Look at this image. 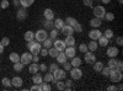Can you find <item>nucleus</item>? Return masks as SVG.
<instances>
[{"label":"nucleus","mask_w":123,"mask_h":91,"mask_svg":"<svg viewBox=\"0 0 123 91\" xmlns=\"http://www.w3.org/2000/svg\"><path fill=\"white\" fill-rule=\"evenodd\" d=\"M49 35L47 32V30L44 28H41V30H37V31L35 32V39L37 42H43L46 38H48Z\"/></svg>","instance_id":"f257e3e1"},{"label":"nucleus","mask_w":123,"mask_h":91,"mask_svg":"<svg viewBox=\"0 0 123 91\" xmlns=\"http://www.w3.org/2000/svg\"><path fill=\"white\" fill-rule=\"evenodd\" d=\"M69 74L73 80H79L83 78V70L80 69V67H73L69 70Z\"/></svg>","instance_id":"f03ea898"},{"label":"nucleus","mask_w":123,"mask_h":91,"mask_svg":"<svg viewBox=\"0 0 123 91\" xmlns=\"http://www.w3.org/2000/svg\"><path fill=\"white\" fill-rule=\"evenodd\" d=\"M110 79H111V81L112 83H119L121 80L123 79V74L121 72H117L116 69H111V72H110Z\"/></svg>","instance_id":"7ed1b4c3"},{"label":"nucleus","mask_w":123,"mask_h":91,"mask_svg":"<svg viewBox=\"0 0 123 91\" xmlns=\"http://www.w3.org/2000/svg\"><path fill=\"white\" fill-rule=\"evenodd\" d=\"M92 11H94V16H95V17H98V18H101V20H104L105 14H106V9H105V6L97 5V6H95L94 9H92Z\"/></svg>","instance_id":"20e7f679"},{"label":"nucleus","mask_w":123,"mask_h":91,"mask_svg":"<svg viewBox=\"0 0 123 91\" xmlns=\"http://www.w3.org/2000/svg\"><path fill=\"white\" fill-rule=\"evenodd\" d=\"M84 60H85L86 64L92 65V64L96 62V55L94 54V52H90V50H87V52L84 53Z\"/></svg>","instance_id":"39448f33"},{"label":"nucleus","mask_w":123,"mask_h":91,"mask_svg":"<svg viewBox=\"0 0 123 91\" xmlns=\"http://www.w3.org/2000/svg\"><path fill=\"white\" fill-rule=\"evenodd\" d=\"M20 62H21L24 65H27L30 63H32V53L30 52H26V53H22L20 55Z\"/></svg>","instance_id":"423d86ee"},{"label":"nucleus","mask_w":123,"mask_h":91,"mask_svg":"<svg viewBox=\"0 0 123 91\" xmlns=\"http://www.w3.org/2000/svg\"><path fill=\"white\" fill-rule=\"evenodd\" d=\"M53 74V78H54V80L57 81V80H64L65 79V76H67V72L64 69H57V70H54V72L52 73Z\"/></svg>","instance_id":"0eeeda50"},{"label":"nucleus","mask_w":123,"mask_h":91,"mask_svg":"<svg viewBox=\"0 0 123 91\" xmlns=\"http://www.w3.org/2000/svg\"><path fill=\"white\" fill-rule=\"evenodd\" d=\"M41 49H42V43H41V42H37V41H35V42L32 43V46L28 48V50H30L31 53H32V55L39 54Z\"/></svg>","instance_id":"6e6552de"},{"label":"nucleus","mask_w":123,"mask_h":91,"mask_svg":"<svg viewBox=\"0 0 123 91\" xmlns=\"http://www.w3.org/2000/svg\"><path fill=\"white\" fill-rule=\"evenodd\" d=\"M53 47L55 48V49H58L59 52H63V50L65 49V43H64V41L63 39H59V38H55L54 41H53Z\"/></svg>","instance_id":"1a4fd4ad"},{"label":"nucleus","mask_w":123,"mask_h":91,"mask_svg":"<svg viewBox=\"0 0 123 91\" xmlns=\"http://www.w3.org/2000/svg\"><path fill=\"white\" fill-rule=\"evenodd\" d=\"M27 16H28V14H27V10H26L25 7L21 6V9H18V10H17L16 18L18 20V21H24V20L27 18Z\"/></svg>","instance_id":"9d476101"},{"label":"nucleus","mask_w":123,"mask_h":91,"mask_svg":"<svg viewBox=\"0 0 123 91\" xmlns=\"http://www.w3.org/2000/svg\"><path fill=\"white\" fill-rule=\"evenodd\" d=\"M101 36H102V32L98 28H92L89 32V37H90V39H92V41H97Z\"/></svg>","instance_id":"9b49d317"},{"label":"nucleus","mask_w":123,"mask_h":91,"mask_svg":"<svg viewBox=\"0 0 123 91\" xmlns=\"http://www.w3.org/2000/svg\"><path fill=\"white\" fill-rule=\"evenodd\" d=\"M24 85V80L22 78H20V76H14L11 79V86L16 87V89H21Z\"/></svg>","instance_id":"f8f14e48"},{"label":"nucleus","mask_w":123,"mask_h":91,"mask_svg":"<svg viewBox=\"0 0 123 91\" xmlns=\"http://www.w3.org/2000/svg\"><path fill=\"white\" fill-rule=\"evenodd\" d=\"M106 54H107L108 58H111V57H117V55L119 54V50H118V48H117L116 46H111V47L107 48Z\"/></svg>","instance_id":"ddd939ff"},{"label":"nucleus","mask_w":123,"mask_h":91,"mask_svg":"<svg viewBox=\"0 0 123 91\" xmlns=\"http://www.w3.org/2000/svg\"><path fill=\"white\" fill-rule=\"evenodd\" d=\"M60 33L62 35H64V36H69V35H74V28L69 26V25H64L63 27L60 28Z\"/></svg>","instance_id":"4468645a"},{"label":"nucleus","mask_w":123,"mask_h":91,"mask_svg":"<svg viewBox=\"0 0 123 91\" xmlns=\"http://www.w3.org/2000/svg\"><path fill=\"white\" fill-rule=\"evenodd\" d=\"M64 53H65L67 58H70V59H71L73 57H75V55H76V50H75L74 46H73V47H65Z\"/></svg>","instance_id":"2eb2a0df"},{"label":"nucleus","mask_w":123,"mask_h":91,"mask_svg":"<svg viewBox=\"0 0 123 91\" xmlns=\"http://www.w3.org/2000/svg\"><path fill=\"white\" fill-rule=\"evenodd\" d=\"M43 16H44V20H54V11L52 9H44V11H43Z\"/></svg>","instance_id":"dca6fc26"},{"label":"nucleus","mask_w":123,"mask_h":91,"mask_svg":"<svg viewBox=\"0 0 123 91\" xmlns=\"http://www.w3.org/2000/svg\"><path fill=\"white\" fill-rule=\"evenodd\" d=\"M89 24H90V26H91L92 28H98V27L102 25V20L98 18V17H94V18L90 20Z\"/></svg>","instance_id":"f3484780"},{"label":"nucleus","mask_w":123,"mask_h":91,"mask_svg":"<svg viewBox=\"0 0 123 91\" xmlns=\"http://www.w3.org/2000/svg\"><path fill=\"white\" fill-rule=\"evenodd\" d=\"M64 43L67 47H73L75 44V37L73 35H69V36H65V39H64Z\"/></svg>","instance_id":"a211bd4d"},{"label":"nucleus","mask_w":123,"mask_h":91,"mask_svg":"<svg viewBox=\"0 0 123 91\" xmlns=\"http://www.w3.org/2000/svg\"><path fill=\"white\" fill-rule=\"evenodd\" d=\"M97 48H98L97 41H92V39H91V41L87 43V50H90V52H96Z\"/></svg>","instance_id":"6ab92c4d"},{"label":"nucleus","mask_w":123,"mask_h":91,"mask_svg":"<svg viewBox=\"0 0 123 91\" xmlns=\"http://www.w3.org/2000/svg\"><path fill=\"white\" fill-rule=\"evenodd\" d=\"M57 58V63L58 64H63V63H65L67 62V55H65V53H64V50H63V52H59L58 53V55L55 57Z\"/></svg>","instance_id":"aec40b11"},{"label":"nucleus","mask_w":123,"mask_h":91,"mask_svg":"<svg viewBox=\"0 0 123 91\" xmlns=\"http://www.w3.org/2000/svg\"><path fill=\"white\" fill-rule=\"evenodd\" d=\"M28 72H30L31 74H36V73H38V72H39L38 63H35V62L30 63V65H28Z\"/></svg>","instance_id":"412c9836"},{"label":"nucleus","mask_w":123,"mask_h":91,"mask_svg":"<svg viewBox=\"0 0 123 91\" xmlns=\"http://www.w3.org/2000/svg\"><path fill=\"white\" fill-rule=\"evenodd\" d=\"M53 25H54V28H57L58 31H59V30L65 25V22H64V20H63V18L58 17L57 20H54V21H53Z\"/></svg>","instance_id":"4be33fe9"},{"label":"nucleus","mask_w":123,"mask_h":91,"mask_svg":"<svg viewBox=\"0 0 123 91\" xmlns=\"http://www.w3.org/2000/svg\"><path fill=\"white\" fill-rule=\"evenodd\" d=\"M71 67H80L81 64H83V59H81L80 57H73L71 58V62H70Z\"/></svg>","instance_id":"5701e85b"},{"label":"nucleus","mask_w":123,"mask_h":91,"mask_svg":"<svg viewBox=\"0 0 123 91\" xmlns=\"http://www.w3.org/2000/svg\"><path fill=\"white\" fill-rule=\"evenodd\" d=\"M97 43H98V47H106V46H108V43H110V39H107L105 36H101V37L97 39Z\"/></svg>","instance_id":"b1692460"},{"label":"nucleus","mask_w":123,"mask_h":91,"mask_svg":"<svg viewBox=\"0 0 123 91\" xmlns=\"http://www.w3.org/2000/svg\"><path fill=\"white\" fill-rule=\"evenodd\" d=\"M117 62H118V59H117L116 57H111V58L108 59V62H107V67H108L110 69H115L116 65H117Z\"/></svg>","instance_id":"393cba45"},{"label":"nucleus","mask_w":123,"mask_h":91,"mask_svg":"<svg viewBox=\"0 0 123 91\" xmlns=\"http://www.w3.org/2000/svg\"><path fill=\"white\" fill-rule=\"evenodd\" d=\"M43 81L44 83H55V80H54V78H53V74L52 73H47L46 72V74L43 75Z\"/></svg>","instance_id":"a878e982"},{"label":"nucleus","mask_w":123,"mask_h":91,"mask_svg":"<svg viewBox=\"0 0 123 91\" xmlns=\"http://www.w3.org/2000/svg\"><path fill=\"white\" fill-rule=\"evenodd\" d=\"M42 43V47L43 48H47V49H49L50 47H53V39L50 38V37H48V38H46L43 42H41Z\"/></svg>","instance_id":"bb28decb"},{"label":"nucleus","mask_w":123,"mask_h":91,"mask_svg":"<svg viewBox=\"0 0 123 91\" xmlns=\"http://www.w3.org/2000/svg\"><path fill=\"white\" fill-rule=\"evenodd\" d=\"M92 65H94V70H95L96 73H100L101 70H102V68L105 67L104 62H100V60H96V62H95L94 64H92Z\"/></svg>","instance_id":"cd10ccee"},{"label":"nucleus","mask_w":123,"mask_h":91,"mask_svg":"<svg viewBox=\"0 0 123 91\" xmlns=\"http://www.w3.org/2000/svg\"><path fill=\"white\" fill-rule=\"evenodd\" d=\"M18 1H20V5L25 9L32 6V4H35V0H18Z\"/></svg>","instance_id":"c85d7f7f"},{"label":"nucleus","mask_w":123,"mask_h":91,"mask_svg":"<svg viewBox=\"0 0 123 91\" xmlns=\"http://www.w3.org/2000/svg\"><path fill=\"white\" fill-rule=\"evenodd\" d=\"M32 81H33L35 84H42V83H43V76L41 75V74H38V73H36V74H33V76H32Z\"/></svg>","instance_id":"c756f323"},{"label":"nucleus","mask_w":123,"mask_h":91,"mask_svg":"<svg viewBox=\"0 0 123 91\" xmlns=\"http://www.w3.org/2000/svg\"><path fill=\"white\" fill-rule=\"evenodd\" d=\"M24 38H25L26 42L32 41V39H35V32L33 31H26L25 35H24Z\"/></svg>","instance_id":"7c9ffc66"},{"label":"nucleus","mask_w":123,"mask_h":91,"mask_svg":"<svg viewBox=\"0 0 123 91\" xmlns=\"http://www.w3.org/2000/svg\"><path fill=\"white\" fill-rule=\"evenodd\" d=\"M102 36H105L107 39H111V38H113L115 33H113V31H112L111 28H106L105 32H102Z\"/></svg>","instance_id":"2f4dec72"},{"label":"nucleus","mask_w":123,"mask_h":91,"mask_svg":"<svg viewBox=\"0 0 123 91\" xmlns=\"http://www.w3.org/2000/svg\"><path fill=\"white\" fill-rule=\"evenodd\" d=\"M9 59L11 63H16V62H20V55L16 53V52H12L11 54L9 55Z\"/></svg>","instance_id":"473e14b6"},{"label":"nucleus","mask_w":123,"mask_h":91,"mask_svg":"<svg viewBox=\"0 0 123 91\" xmlns=\"http://www.w3.org/2000/svg\"><path fill=\"white\" fill-rule=\"evenodd\" d=\"M43 26H44V30H52V28H54L53 20H44Z\"/></svg>","instance_id":"72a5a7b5"},{"label":"nucleus","mask_w":123,"mask_h":91,"mask_svg":"<svg viewBox=\"0 0 123 91\" xmlns=\"http://www.w3.org/2000/svg\"><path fill=\"white\" fill-rule=\"evenodd\" d=\"M64 22H65V25H69V26L73 27L78 22V20L74 18V17H71V16H69V17H67V20H64Z\"/></svg>","instance_id":"f704fd0d"},{"label":"nucleus","mask_w":123,"mask_h":91,"mask_svg":"<svg viewBox=\"0 0 123 91\" xmlns=\"http://www.w3.org/2000/svg\"><path fill=\"white\" fill-rule=\"evenodd\" d=\"M58 53H59V50L55 49L54 47H50V48L48 49V55H49L50 58H55V57L58 55Z\"/></svg>","instance_id":"c9c22d12"},{"label":"nucleus","mask_w":123,"mask_h":91,"mask_svg":"<svg viewBox=\"0 0 123 91\" xmlns=\"http://www.w3.org/2000/svg\"><path fill=\"white\" fill-rule=\"evenodd\" d=\"M54 84H55V86H57V90L63 91V90L67 89V87H65V83H64V81H62V80H57Z\"/></svg>","instance_id":"e433bc0d"},{"label":"nucleus","mask_w":123,"mask_h":91,"mask_svg":"<svg viewBox=\"0 0 123 91\" xmlns=\"http://www.w3.org/2000/svg\"><path fill=\"white\" fill-rule=\"evenodd\" d=\"M1 84L4 87L9 89V87H11V79H9V78H3L1 79Z\"/></svg>","instance_id":"4c0bfd02"},{"label":"nucleus","mask_w":123,"mask_h":91,"mask_svg":"<svg viewBox=\"0 0 123 91\" xmlns=\"http://www.w3.org/2000/svg\"><path fill=\"white\" fill-rule=\"evenodd\" d=\"M24 67H25V65H24L21 62H16V63H14V70H15V72H22Z\"/></svg>","instance_id":"58836bf2"},{"label":"nucleus","mask_w":123,"mask_h":91,"mask_svg":"<svg viewBox=\"0 0 123 91\" xmlns=\"http://www.w3.org/2000/svg\"><path fill=\"white\" fill-rule=\"evenodd\" d=\"M48 35H49V37L52 38V39H55L57 36L59 35V32H58V30H57V28H52V30H50V32H49Z\"/></svg>","instance_id":"ea45409f"},{"label":"nucleus","mask_w":123,"mask_h":91,"mask_svg":"<svg viewBox=\"0 0 123 91\" xmlns=\"http://www.w3.org/2000/svg\"><path fill=\"white\" fill-rule=\"evenodd\" d=\"M73 28H74V32H76V33H81V32H83V26H81V24H79V22H76L73 26Z\"/></svg>","instance_id":"a19ab883"},{"label":"nucleus","mask_w":123,"mask_h":91,"mask_svg":"<svg viewBox=\"0 0 123 91\" xmlns=\"http://www.w3.org/2000/svg\"><path fill=\"white\" fill-rule=\"evenodd\" d=\"M105 20H106V21H113V20H115V14H112V12H106L105 14V17H104Z\"/></svg>","instance_id":"79ce46f5"},{"label":"nucleus","mask_w":123,"mask_h":91,"mask_svg":"<svg viewBox=\"0 0 123 91\" xmlns=\"http://www.w3.org/2000/svg\"><path fill=\"white\" fill-rule=\"evenodd\" d=\"M110 72H111V69H110L108 67H104L100 73H101L102 75H104V76H108V75H110Z\"/></svg>","instance_id":"37998d69"},{"label":"nucleus","mask_w":123,"mask_h":91,"mask_svg":"<svg viewBox=\"0 0 123 91\" xmlns=\"http://www.w3.org/2000/svg\"><path fill=\"white\" fill-rule=\"evenodd\" d=\"M41 85H42V91H50L52 90V86L49 85V83H44L43 81Z\"/></svg>","instance_id":"c03bdc74"},{"label":"nucleus","mask_w":123,"mask_h":91,"mask_svg":"<svg viewBox=\"0 0 123 91\" xmlns=\"http://www.w3.org/2000/svg\"><path fill=\"white\" fill-rule=\"evenodd\" d=\"M38 68H39V72H42V73H46L47 70H48V67H47L46 63H41V64H38Z\"/></svg>","instance_id":"a18cd8bd"},{"label":"nucleus","mask_w":123,"mask_h":91,"mask_svg":"<svg viewBox=\"0 0 123 91\" xmlns=\"http://www.w3.org/2000/svg\"><path fill=\"white\" fill-rule=\"evenodd\" d=\"M79 50H80V53L87 52V44H86V43H81V44L79 46Z\"/></svg>","instance_id":"49530a36"},{"label":"nucleus","mask_w":123,"mask_h":91,"mask_svg":"<svg viewBox=\"0 0 123 91\" xmlns=\"http://www.w3.org/2000/svg\"><path fill=\"white\" fill-rule=\"evenodd\" d=\"M116 70H117V72H123V62H122V60H118V62H117V65H116V68H115Z\"/></svg>","instance_id":"de8ad7c7"},{"label":"nucleus","mask_w":123,"mask_h":91,"mask_svg":"<svg viewBox=\"0 0 123 91\" xmlns=\"http://www.w3.org/2000/svg\"><path fill=\"white\" fill-rule=\"evenodd\" d=\"M57 69H58V63H52V64L48 67V72L53 73L54 70H57Z\"/></svg>","instance_id":"09e8293b"},{"label":"nucleus","mask_w":123,"mask_h":91,"mask_svg":"<svg viewBox=\"0 0 123 91\" xmlns=\"http://www.w3.org/2000/svg\"><path fill=\"white\" fill-rule=\"evenodd\" d=\"M71 85H73V79H68L67 81H65V90H68V91H70L71 90Z\"/></svg>","instance_id":"8fccbe9b"},{"label":"nucleus","mask_w":123,"mask_h":91,"mask_svg":"<svg viewBox=\"0 0 123 91\" xmlns=\"http://www.w3.org/2000/svg\"><path fill=\"white\" fill-rule=\"evenodd\" d=\"M0 43H1L4 47H7V46L10 44V39H9L7 37H4V38L1 39V41H0Z\"/></svg>","instance_id":"3c124183"},{"label":"nucleus","mask_w":123,"mask_h":91,"mask_svg":"<svg viewBox=\"0 0 123 91\" xmlns=\"http://www.w3.org/2000/svg\"><path fill=\"white\" fill-rule=\"evenodd\" d=\"M10 5V3L7 1V0H1V3H0V7L1 9H7Z\"/></svg>","instance_id":"603ef678"},{"label":"nucleus","mask_w":123,"mask_h":91,"mask_svg":"<svg viewBox=\"0 0 123 91\" xmlns=\"http://www.w3.org/2000/svg\"><path fill=\"white\" fill-rule=\"evenodd\" d=\"M62 65H63V69L65 70V72H69V70H70L71 68H73V67H71V64H70V63H68V62L63 63V64H62Z\"/></svg>","instance_id":"864d4df0"},{"label":"nucleus","mask_w":123,"mask_h":91,"mask_svg":"<svg viewBox=\"0 0 123 91\" xmlns=\"http://www.w3.org/2000/svg\"><path fill=\"white\" fill-rule=\"evenodd\" d=\"M116 43H117V46H123V38H122V36H117L116 37Z\"/></svg>","instance_id":"5fc2aeb1"},{"label":"nucleus","mask_w":123,"mask_h":91,"mask_svg":"<svg viewBox=\"0 0 123 91\" xmlns=\"http://www.w3.org/2000/svg\"><path fill=\"white\" fill-rule=\"evenodd\" d=\"M39 54L42 55V57H47V55H48V49H47V48H43V47H42V49H41Z\"/></svg>","instance_id":"6e6d98bb"},{"label":"nucleus","mask_w":123,"mask_h":91,"mask_svg":"<svg viewBox=\"0 0 123 91\" xmlns=\"http://www.w3.org/2000/svg\"><path fill=\"white\" fill-rule=\"evenodd\" d=\"M84 5L87 7H92V0H84Z\"/></svg>","instance_id":"4d7b16f0"},{"label":"nucleus","mask_w":123,"mask_h":91,"mask_svg":"<svg viewBox=\"0 0 123 91\" xmlns=\"http://www.w3.org/2000/svg\"><path fill=\"white\" fill-rule=\"evenodd\" d=\"M32 62H35V63H38V62H39V55H38V54L32 55Z\"/></svg>","instance_id":"13d9d810"},{"label":"nucleus","mask_w":123,"mask_h":91,"mask_svg":"<svg viewBox=\"0 0 123 91\" xmlns=\"http://www.w3.org/2000/svg\"><path fill=\"white\" fill-rule=\"evenodd\" d=\"M116 90H117V86L116 85H111V86L107 87V91H116Z\"/></svg>","instance_id":"bf43d9fd"},{"label":"nucleus","mask_w":123,"mask_h":91,"mask_svg":"<svg viewBox=\"0 0 123 91\" xmlns=\"http://www.w3.org/2000/svg\"><path fill=\"white\" fill-rule=\"evenodd\" d=\"M12 4H14V6H15V7H17V6L20 5V1H18V0H14Z\"/></svg>","instance_id":"052dcab7"},{"label":"nucleus","mask_w":123,"mask_h":91,"mask_svg":"<svg viewBox=\"0 0 123 91\" xmlns=\"http://www.w3.org/2000/svg\"><path fill=\"white\" fill-rule=\"evenodd\" d=\"M4 48H5V47H4L1 43H0V54H3V53H4Z\"/></svg>","instance_id":"680f3d73"},{"label":"nucleus","mask_w":123,"mask_h":91,"mask_svg":"<svg viewBox=\"0 0 123 91\" xmlns=\"http://www.w3.org/2000/svg\"><path fill=\"white\" fill-rule=\"evenodd\" d=\"M101 1H102V4H106V5H107V4L111 3V0H101Z\"/></svg>","instance_id":"e2e57ef3"},{"label":"nucleus","mask_w":123,"mask_h":91,"mask_svg":"<svg viewBox=\"0 0 123 91\" xmlns=\"http://www.w3.org/2000/svg\"><path fill=\"white\" fill-rule=\"evenodd\" d=\"M117 90H119V91H121V90H123V85H122V84H119V85H118V87H117Z\"/></svg>","instance_id":"0e129e2a"},{"label":"nucleus","mask_w":123,"mask_h":91,"mask_svg":"<svg viewBox=\"0 0 123 91\" xmlns=\"http://www.w3.org/2000/svg\"><path fill=\"white\" fill-rule=\"evenodd\" d=\"M118 4H123V0H118Z\"/></svg>","instance_id":"69168bd1"},{"label":"nucleus","mask_w":123,"mask_h":91,"mask_svg":"<svg viewBox=\"0 0 123 91\" xmlns=\"http://www.w3.org/2000/svg\"><path fill=\"white\" fill-rule=\"evenodd\" d=\"M92 1H98V0H92Z\"/></svg>","instance_id":"338daca9"},{"label":"nucleus","mask_w":123,"mask_h":91,"mask_svg":"<svg viewBox=\"0 0 123 91\" xmlns=\"http://www.w3.org/2000/svg\"><path fill=\"white\" fill-rule=\"evenodd\" d=\"M0 10H1V7H0Z\"/></svg>","instance_id":"774afa93"}]
</instances>
